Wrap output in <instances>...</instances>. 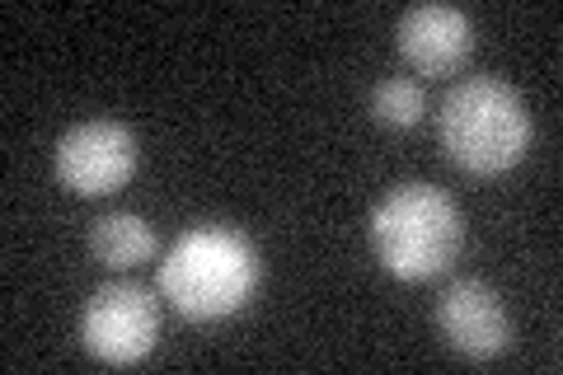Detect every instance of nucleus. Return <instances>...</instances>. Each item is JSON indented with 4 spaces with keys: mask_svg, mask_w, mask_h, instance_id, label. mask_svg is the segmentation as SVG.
Segmentation results:
<instances>
[{
    "mask_svg": "<svg viewBox=\"0 0 563 375\" xmlns=\"http://www.w3.org/2000/svg\"><path fill=\"white\" fill-rule=\"evenodd\" d=\"M442 151L470 178H498L521 165L531 146V118H526L521 95L498 76H470L451 85L437 113Z\"/></svg>",
    "mask_w": 563,
    "mask_h": 375,
    "instance_id": "obj_2",
    "label": "nucleus"
},
{
    "mask_svg": "<svg viewBox=\"0 0 563 375\" xmlns=\"http://www.w3.org/2000/svg\"><path fill=\"white\" fill-rule=\"evenodd\" d=\"M465 221L432 184H404L372 211V254L399 282H432L461 258Z\"/></svg>",
    "mask_w": 563,
    "mask_h": 375,
    "instance_id": "obj_3",
    "label": "nucleus"
},
{
    "mask_svg": "<svg viewBox=\"0 0 563 375\" xmlns=\"http://www.w3.org/2000/svg\"><path fill=\"white\" fill-rule=\"evenodd\" d=\"M90 254L113 273H128V267L155 258V230L132 211H109L90 230Z\"/></svg>",
    "mask_w": 563,
    "mask_h": 375,
    "instance_id": "obj_8",
    "label": "nucleus"
},
{
    "mask_svg": "<svg viewBox=\"0 0 563 375\" xmlns=\"http://www.w3.org/2000/svg\"><path fill=\"white\" fill-rule=\"evenodd\" d=\"M258 287V249L231 225H192L169 244L161 291L184 319H225Z\"/></svg>",
    "mask_w": 563,
    "mask_h": 375,
    "instance_id": "obj_1",
    "label": "nucleus"
},
{
    "mask_svg": "<svg viewBox=\"0 0 563 375\" xmlns=\"http://www.w3.org/2000/svg\"><path fill=\"white\" fill-rule=\"evenodd\" d=\"M136 136L128 122L113 118H95L80 122L57 141V155H52V169H57V184L76 198H109L128 178L136 174Z\"/></svg>",
    "mask_w": 563,
    "mask_h": 375,
    "instance_id": "obj_5",
    "label": "nucleus"
},
{
    "mask_svg": "<svg viewBox=\"0 0 563 375\" xmlns=\"http://www.w3.org/2000/svg\"><path fill=\"white\" fill-rule=\"evenodd\" d=\"M437 333L451 343V352L470 356V362H493L512 348V315L488 291L484 282L461 277L437 296Z\"/></svg>",
    "mask_w": 563,
    "mask_h": 375,
    "instance_id": "obj_6",
    "label": "nucleus"
},
{
    "mask_svg": "<svg viewBox=\"0 0 563 375\" xmlns=\"http://www.w3.org/2000/svg\"><path fill=\"white\" fill-rule=\"evenodd\" d=\"M85 352L103 366H136L161 343V300L141 282H109L85 300L80 315Z\"/></svg>",
    "mask_w": 563,
    "mask_h": 375,
    "instance_id": "obj_4",
    "label": "nucleus"
},
{
    "mask_svg": "<svg viewBox=\"0 0 563 375\" xmlns=\"http://www.w3.org/2000/svg\"><path fill=\"white\" fill-rule=\"evenodd\" d=\"M395 43L418 76H455L474 52V24L455 5H413L399 14Z\"/></svg>",
    "mask_w": 563,
    "mask_h": 375,
    "instance_id": "obj_7",
    "label": "nucleus"
},
{
    "mask_svg": "<svg viewBox=\"0 0 563 375\" xmlns=\"http://www.w3.org/2000/svg\"><path fill=\"white\" fill-rule=\"evenodd\" d=\"M422 113H428V95H422L418 80H380L372 89V118L380 122V128L390 132H409L422 122Z\"/></svg>",
    "mask_w": 563,
    "mask_h": 375,
    "instance_id": "obj_9",
    "label": "nucleus"
}]
</instances>
